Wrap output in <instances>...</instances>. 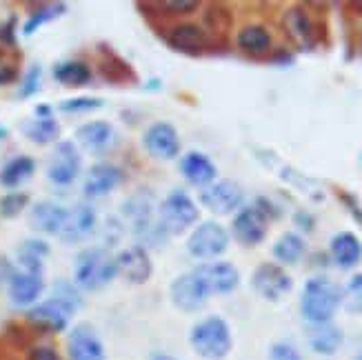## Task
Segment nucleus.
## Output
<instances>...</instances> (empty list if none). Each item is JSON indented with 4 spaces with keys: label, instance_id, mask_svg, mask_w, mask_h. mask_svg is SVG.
I'll return each mask as SVG.
<instances>
[{
    "label": "nucleus",
    "instance_id": "2",
    "mask_svg": "<svg viewBox=\"0 0 362 360\" xmlns=\"http://www.w3.org/2000/svg\"><path fill=\"white\" fill-rule=\"evenodd\" d=\"M342 307V287L327 276L309 278L300 296V314L309 325L332 323Z\"/></svg>",
    "mask_w": 362,
    "mask_h": 360
},
{
    "label": "nucleus",
    "instance_id": "37",
    "mask_svg": "<svg viewBox=\"0 0 362 360\" xmlns=\"http://www.w3.org/2000/svg\"><path fill=\"white\" fill-rule=\"evenodd\" d=\"M105 103L100 98L93 96H76V98H67L58 105L60 112L65 114H81V112H93V109H100Z\"/></svg>",
    "mask_w": 362,
    "mask_h": 360
},
{
    "label": "nucleus",
    "instance_id": "36",
    "mask_svg": "<svg viewBox=\"0 0 362 360\" xmlns=\"http://www.w3.org/2000/svg\"><path fill=\"white\" fill-rule=\"evenodd\" d=\"M29 205V196L23 192H9L0 198V216L3 218H16L21 216Z\"/></svg>",
    "mask_w": 362,
    "mask_h": 360
},
{
    "label": "nucleus",
    "instance_id": "21",
    "mask_svg": "<svg viewBox=\"0 0 362 360\" xmlns=\"http://www.w3.org/2000/svg\"><path fill=\"white\" fill-rule=\"evenodd\" d=\"M180 174L182 178L194 185V187H209L211 182H216V176H218V169L214 165V161L209 158L207 153L202 151H189L180 158Z\"/></svg>",
    "mask_w": 362,
    "mask_h": 360
},
{
    "label": "nucleus",
    "instance_id": "43",
    "mask_svg": "<svg viewBox=\"0 0 362 360\" xmlns=\"http://www.w3.org/2000/svg\"><path fill=\"white\" fill-rule=\"evenodd\" d=\"M296 225L300 229H305V231H311L313 229V218L307 211H298L296 214Z\"/></svg>",
    "mask_w": 362,
    "mask_h": 360
},
{
    "label": "nucleus",
    "instance_id": "39",
    "mask_svg": "<svg viewBox=\"0 0 362 360\" xmlns=\"http://www.w3.org/2000/svg\"><path fill=\"white\" fill-rule=\"evenodd\" d=\"M269 360H303V356L291 345V342L280 340L269 347Z\"/></svg>",
    "mask_w": 362,
    "mask_h": 360
},
{
    "label": "nucleus",
    "instance_id": "12",
    "mask_svg": "<svg viewBox=\"0 0 362 360\" xmlns=\"http://www.w3.org/2000/svg\"><path fill=\"white\" fill-rule=\"evenodd\" d=\"M143 147L156 161H174L180 153V136L174 124L169 122H153L143 134Z\"/></svg>",
    "mask_w": 362,
    "mask_h": 360
},
{
    "label": "nucleus",
    "instance_id": "27",
    "mask_svg": "<svg viewBox=\"0 0 362 360\" xmlns=\"http://www.w3.org/2000/svg\"><path fill=\"white\" fill-rule=\"evenodd\" d=\"M272 254L276 258V265L280 267H293L307 254V243L298 231H285L282 236L274 243Z\"/></svg>",
    "mask_w": 362,
    "mask_h": 360
},
{
    "label": "nucleus",
    "instance_id": "5",
    "mask_svg": "<svg viewBox=\"0 0 362 360\" xmlns=\"http://www.w3.org/2000/svg\"><path fill=\"white\" fill-rule=\"evenodd\" d=\"M158 218L167 233L180 236L189 227H194L200 221V207L196 200L182 190H174L165 196L158 207Z\"/></svg>",
    "mask_w": 362,
    "mask_h": 360
},
{
    "label": "nucleus",
    "instance_id": "6",
    "mask_svg": "<svg viewBox=\"0 0 362 360\" xmlns=\"http://www.w3.org/2000/svg\"><path fill=\"white\" fill-rule=\"evenodd\" d=\"M227 249H229V231L216 221L200 223L189 233L187 252L198 260H214L218 256H223Z\"/></svg>",
    "mask_w": 362,
    "mask_h": 360
},
{
    "label": "nucleus",
    "instance_id": "8",
    "mask_svg": "<svg viewBox=\"0 0 362 360\" xmlns=\"http://www.w3.org/2000/svg\"><path fill=\"white\" fill-rule=\"evenodd\" d=\"M81 151L71 140H60L54 147L49 163H47V178L56 187H69L78 176H81Z\"/></svg>",
    "mask_w": 362,
    "mask_h": 360
},
{
    "label": "nucleus",
    "instance_id": "41",
    "mask_svg": "<svg viewBox=\"0 0 362 360\" xmlns=\"http://www.w3.org/2000/svg\"><path fill=\"white\" fill-rule=\"evenodd\" d=\"M16 74H18V65H16V60L7 52L0 50V85H9L16 78Z\"/></svg>",
    "mask_w": 362,
    "mask_h": 360
},
{
    "label": "nucleus",
    "instance_id": "46",
    "mask_svg": "<svg viewBox=\"0 0 362 360\" xmlns=\"http://www.w3.org/2000/svg\"><path fill=\"white\" fill-rule=\"evenodd\" d=\"M7 136V129L5 127H0V138H5Z\"/></svg>",
    "mask_w": 362,
    "mask_h": 360
},
{
    "label": "nucleus",
    "instance_id": "24",
    "mask_svg": "<svg viewBox=\"0 0 362 360\" xmlns=\"http://www.w3.org/2000/svg\"><path fill=\"white\" fill-rule=\"evenodd\" d=\"M344 342V334L338 325L322 323V325H309L307 330V345L313 354L320 356H334Z\"/></svg>",
    "mask_w": 362,
    "mask_h": 360
},
{
    "label": "nucleus",
    "instance_id": "18",
    "mask_svg": "<svg viewBox=\"0 0 362 360\" xmlns=\"http://www.w3.org/2000/svg\"><path fill=\"white\" fill-rule=\"evenodd\" d=\"M122 182V169L114 163H96L85 174L83 192L87 198H103Z\"/></svg>",
    "mask_w": 362,
    "mask_h": 360
},
{
    "label": "nucleus",
    "instance_id": "34",
    "mask_svg": "<svg viewBox=\"0 0 362 360\" xmlns=\"http://www.w3.org/2000/svg\"><path fill=\"white\" fill-rule=\"evenodd\" d=\"M67 11V5L65 3H49V5H42L38 11H34L29 16V21L25 23L23 27V34L25 36H31L36 34V29H40L45 23H52L54 18H58V16H62Z\"/></svg>",
    "mask_w": 362,
    "mask_h": 360
},
{
    "label": "nucleus",
    "instance_id": "45",
    "mask_svg": "<svg viewBox=\"0 0 362 360\" xmlns=\"http://www.w3.org/2000/svg\"><path fill=\"white\" fill-rule=\"evenodd\" d=\"M149 360H178V358H174V356H169V354H151V358Z\"/></svg>",
    "mask_w": 362,
    "mask_h": 360
},
{
    "label": "nucleus",
    "instance_id": "22",
    "mask_svg": "<svg viewBox=\"0 0 362 360\" xmlns=\"http://www.w3.org/2000/svg\"><path fill=\"white\" fill-rule=\"evenodd\" d=\"M9 287V298L16 307H31L45 289V280L40 274H29V272H18L11 276L7 283Z\"/></svg>",
    "mask_w": 362,
    "mask_h": 360
},
{
    "label": "nucleus",
    "instance_id": "44",
    "mask_svg": "<svg viewBox=\"0 0 362 360\" xmlns=\"http://www.w3.org/2000/svg\"><path fill=\"white\" fill-rule=\"evenodd\" d=\"M52 114H54V112H52V107H49V105H38V107H36V118H54Z\"/></svg>",
    "mask_w": 362,
    "mask_h": 360
},
{
    "label": "nucleus",
    "instance_id": "10",
    "mask_svg": "<svg viewBox=\"0 0 362 360\" xmlns=\"http://www.w3.org/2000/svg\"><path fill=\"white\" fill-rule=\"evenodd\" d=\"M243 187L235 180H216L200 192V205L216 216H229L243 205Z\"/></svg>",
    "mask_w": 362,
    "mask_h": 360
},
{
    "label": "nucleus",
    "instance_id": "16",
    "mask_svg": "<svg viewBox=\"0 0 362 360\" xmlns=\"http://www.w3.org/2000/svg\"><path fill=\"white\" fill-rule=\"evenodd\" d=\"M118 276H122L129 285H145L153 274V265L145 247L132 245L116 256Z\"/></svg>",
    "mask_w": 362,
    "mask_h": 360
},
{
    "label": "nucleus",
    "instance_id": "38",
    "mask_svg": "<svg viewBox=\"0 0 362 360\" xmlns=\"http://www.w3.org/2000/svg\"><path fill=\"white\" fill-rule=\"evenodd\" d=\"M40 76H42L40 65H31V67H29V71H27V74H25V78H23L21 91H18V96H21V98L34 96V93L40 89Z\"/></svg>",
    "mask_w": 362,
    "mask_h": 360
},
{
    "label": "nucleus",
    "instance_id": "11",
    "mask_svg": "<svg viewBox=\"0 0 362 360\" xmlns=\"http://www.w3.org/2000/svg\"><path fill=\"white\" fill-rule=\"evenodd\" d=\"M169 298L176 309L185 311V314H194V311H200L204 305H207L211 296L200 283V278L194 272H189V274H180L174 283H171Z\"/></svg>",
    "mask_w": 362,
    "mask_h": 360
},
{
    "label": "nucleus",
    "instance_id": "3",
    "mask_svg": "<svg viewBox=\"0 0 362 360\" xmlns=\"http://www.w3.org/2000/svg\"><path fill=\"white\" fill-rule=\"evenodd\" d=\"M116 276V256L107 247H87L76 256L74 285L81 291H100Z\"/></svg>",
    "mask_w": 362,
    "mask_h": 360
},
{
    "label": "nucleus",
    "instance_id": "23",
    "mask_svg": "<svg viewBox=\"0 0 362 360\" xmlns=\"http://www.w3.org/2000/svg\"><path fill=\"white\" fill-rule=\"evenodd\" d=\"M167 40L176 52H182V54H189V56L202 54L204 50H207V45H209L207 31H204L202 27H198V25H189V23H180L176 27H171Z\"/></svg>",
    "mask_w": 362,
    "mask_h": 360
},
{
    "label": "nucleus",
    "instance_id": "17",
    "mask_svg": "<svg viewBox=\"0 0 362 360\" xmlns=\"http://www.w3.org/2000/svg\"><path fill=\"white\" fill-rule=\"evenodd\" d=\"M96 227H98L96 209L87 205V202H78V205L67 209L65 225H62V231H60V240L67 245H76L89 238L91 233L96 231Z\"/></svg>",
    "mask_w": 362,
    "mask_h": 360
},
{
    "label": "nucleus",
    "instance_id": "28",
    "mask_svg": "<svg viewBox=\"0 0 362 360\" xmlns=\"http://www.w3.org/2000/svg\"><path fill=\"white\" fill-rule=\"evenodd\" d=\"M238 47L249 56H267L274 50V38L269 29L262 25H245L235 38Z\"/></svg>",
    "mask_w": 362,
    "mask_h": 360
},
{
    "label": "nucleus",
    "instance_id": "20",
    "mask_svg": "<svg viewBox=\"0 0 362 360\" xmlns=\"http://www.w3.org/2000/svg\"><path fill=\"white\" fill-rule=\"evenodd\" d=\"M65 218H67V209L54 200L34 202L29 209V225L40 233H47V236H60Z\"/></svg>",
    "mask_w": 362,
    "mask_h": 360
},
{
    "label": "nucleus",
    "instance_id": "35",
    "mask_svg": "<svg viewBox=\"0 0 362 360\" xmlns=\"http://www.w3.org/2000/svg\"><path fill=\"white\" fill-rule=\"evenodd\" d=\"M342 305L349 314H362V274L349 278V283L342 287Z\"/></svg>",
    "mask_w": 362,
    "mask_h": 360
},
{
    "label": "nucleus",
    "instance_id": "42",
    "mask_svg": "<svg viewBox=\"0 0 362 360\" xmlns=\"http://www.w3.org/2000/svg\"><path fill=\"white\" fill-rule=\"evenodd\" d=\"M27 360H62V358L58 356V352L54 347L38 345V347H34V349L29 352Z\"/></svg>",
    "mask_w": 362,
    "mask_h": 360
},
{
    "label": "nucleus",
    "instance_id": "33",
    "mask_svg": "<svg viewBox=\"0 0 362 360\" xmlns=\"http://www.w3.org/2000/svg\"><path fill=\"white\" fill-rule=\"evenodd\" d=\"M52 301L60 303L65 309H69L71 314H76V311L83 307L81 289H78L74 283H69V280H56L52 285Z\"/></svg>",
    "mask_w": 362,
    "mask_h": 360
},
{
    "label": "nucleus",
    "instance_id": "25",
    "mask_svg": "<svg viewBox=\"0 0 362 360\" xmlns=\"http://www.w3.org/2000/svg\"><path fill=\"white\" fill-rule=\"evenodd\" d=\"M329 256L340 269H354L362 260V243L354 231H340L329 243Z\"/></svg>",
    "mask_w": 362,
    "mask_h": 360
},
{
    "label": "nucleus",
    "instance_id": "13",
    "mask_svg": "<svg viewBox=\"0 0 362 360\" xmlns=\"http://www.w3.org/2000/svg\"><path fill=\"white\" fill-rule=\"evenodd\" d=\"M267 231H269V218H267L256 205L240 209L231 223L233 238L245 247L260 245L267 238Z\"/></svg>",
    "mask_w": 362,
    "mask_h": 360
},
{
    "label": "nucleus",
    "instance_id": "9",
    "mask_svg": "<svg viewBox=\"0 0 362 360\" xmlns=\"http://www.w3.org/2000/svg\"><path fill=\"white\" fill-rule=\"evenodd\" d=\"M194 274L200 278V283L209 291V296H227L238 289V285H240L238 267L227 260L202 262L194 269Z\"/></svg>",
    "mask_w": 362,
    "mask_h": 360
},
{
    "label": "nucleus",
    "instance_id": "14",
    "mask_svg": "<svg viewBox=\"0 0 362 360\" xmlns=\"http://www.w3.org/2000/svg\"><path fill=\"white\" fill-rule=\"evenodd\" d=\"M118 140V134L112 122L107 120H91L76 129V143L91 156H103L112 151Z\"/></svg>",
    "mask_w": 362,
    "mask_h": 360
},
{
    "label": "nucleus",
    "instance_id": "4",
    "mask_svg": "<svg viewBox=\"0 0 362 360\" xmlns=\"http://www.w3.org/2000/svg\"><path fill=\"white\" fill-rule=\"evenodd\" d=\"M189 342H192V349L204 360H225L233 347L229 325L220 316L198 320L189 332Z\"/></svg>",
    "mask_w": 362,
    "mask_h": 360
},
{
    "label": "nucleus",
    "instance_id": "30",
    "mask_svg": "<svg viewBox=\"0 0 362 360\" xmlns=\"http://www.w3.org/2000/svg\"><path fill=\"white\" fill-rule=\"evenodd\" d=\"M34 171H36L34 158H29V156H16L0 171V185L7 187V190H16V187H21L34 176Z\"/></svg>",
    "mask_w": 362,
    "mask_h": 360
},
{
    "label": "nucleus",
    "instance_id": "7",
    "mask_svg": "<svg viewBox=\"0 0 362 360\" xmlns=\"http://www.w3.org/2000/svg\"><path fill=\"white\" fill-rule=\"evenodd\" d=\"M251 287L267 303H280L293 289V278L276 262H262L251 274Z\"/></svg>",
    "mask_w": 362,
    "mask_h": 360
},
{
    "label": "nucleus",
    "instance_id": "32",
    "mask_svg": "<svg viewBox=\"0 0 362 360\" xmlns=\"http://www.w3.org/2000/svg\"><path fill=\"white\" fill-rule=\"evenodd\" d=\"M25 136L36 145H49L60 136V124L54 118H34L23 122Z\"/></svg>",
    "mask_w": 362,
    "mask_h": 360
},
{
    "label": "nucleus",
    "instance_id": "1",
    "mask_svg": "<svg viewBox=\"0 0 362 360\" xmlns=\"http://www.w3.org/2000/svg\"><path fill=\"white\" fill-rule=\"evenodd\" d=\"M122 216L129 223L134 238L140 247H160L169 236L158 214H156V198L149 192H138L124 200Z\"/></svg>",
    "mask_w": 362,
    "mask_h": 360
},
{
    "label": "nucleus",
    "instance_id": "26",
    "mask_svg": "<svg viewBox=\"0 0 362 360\" xmlns=\"http://www.w3.org/2000/svg\"><path fill=\"white\" fill-rule=\"evenodd\" d=\"M71 316L74 314L69 309H65L60 303H56L52 298L40 305H34L27 311V318L31 323L38 327H45V330H49V332H65Z\"/></svg>",
    "mask_w": 362,
    "mask_h": 360
},
{
    "label": "nucleus",
    "instance_id": "47",
    "mask_svg": "<svg viewBox=\"0 0 362 360\" xmlns=\"http://www.w3.org/2000/svg\"><path fill=\"white\" fill-rule=\"evenodd\" d=\"M354 360H362V347H360V352L356 354V358H354Z\"/></svg>",
    "mask_w": 362,
    "mask_h": 360
},
{
    "label": "nucleus",
    "instance_id": "31",
    "mask_svg": "<svg viewBox=\"0 0 362 360\" xmlns=\"http://www.w3.org/2000/svg\"><path fill=\"white\" fill-rule=\"evenodd\" d=\"M54 78L60 85L83 87L91 81V69L81 60H67V62H58L54 67Z\"/></svg>",
    "mask_w": 362,
    "mask_h": 360
},
{
    "label": "nucleus",
    "instance_id": "40",
    "mask_svg": "<svg viewBox=\"0 0 362 360\" xmlns=\"http://www.w3.org/2000/svg\"><path fill=\"white\" fill-rule=\"evenodd\" d=\"M160 9H165V13H178V16H185V13H194L200 3L198 0H165V3H158Z\"/></svg>",
    "mask_w": 362,
    "mask_h": 360
},
{
    "label": "nucleus",
    "instance_id": "29",
    "mask_svg": "<svg viewBox=\"0 0 362 360\" xmlns=\"http://www.w3.org/2000/svg\"><path fill=\"white\" fill-rule=\"evenodd\" d=\"M49 245L38 238H29L18 247V265L21 272H29V274H40L45 272V258L49 256Z\"/></svg>",
    "mask_w": 362,
    "mask_h": 360
},
{
    "label": "nucleus",
    "instance_id": "15",
    "mask_svg": "<svg viewBox=\"0 0 362 360\" xmlns=\"http://www.w3.org/2000/svg\"><path fill=\"white\" fill-rule=\"evenodd\" d=\"M67 356L69 360H107L103 340L89 323L76 325L69 332Z\"/></svg>",
    "mask_w": 362,
    "mask_h": 360
},
{
    "label": "nucleus",
    "instance_id": "19",
    "mask_svg": "<svg viewBox=\"0 0 362 360\" xmlns=\"http://www.w3.org/2000/svg\"><path fill=\"white\" fill-rule=\"evenodd\" d=\"M282 27H285L287 36L298 50H313V45H316V29H313V21L305 7L287 9L285 16H282Z\"/></svg>",
    "mask_w": 362,
    "mask_h": 360
}]
</instances>
